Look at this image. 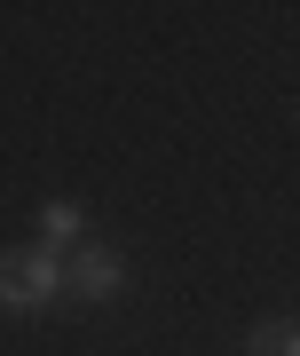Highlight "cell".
<instances>
[{"label":"cell","mask_w":300,"mask_h":356,"mask_svg":"<svg viewBox=\"0 0 300 356\" xmlns=\"http://www.w3.org/2000/svg\"><path fill=\"white\" fill-rule=\"evenodd\" d=\"M126 277H135V269H126L119 245H72V254H63V293H72V301H119Z\"/></svg>","instance_id":"7a4b0ae2"},{"label":"cell","mask_w":300,"mask_h":356,"mask_svg":"<svg viewBox=\"0 0 300 356\" xmlns=\"http://www.w3.org/2000/svg\"><path fill=\"white\" fill-rule=\"evenodd\" d=\"M48 301H63V254H48V245H8L0 254V309L40 317Z\"/></svg>","instance_id":"6da1fadb"},{"label":"cell","mask_w":300,"mask_h":356,"mask_svg":"<svg viewBox=\"0 0 300 356\" xmlns=\"http://www.w3.org/2000/svg\"><path fill=\"white\" fill-rule=\"evenodd\" d=\"M245 356H300V332H292V317L253 325V332H245Z\"/></svg>","instance_id":"277c9868"},{"label":"cell","mask_w":300,"mask_h":356,"mask_svg":"<svg viewBox=\"0 0 300 356\" xmlns=\"http://www.w3.org/2000/svg\"><path fill=\"white\" fill-rule=\"evenodd\" d=\"M40 245H48V254L88 245V206H79V198H48V206H40Z\"/></svg>","instance_id":"3957f363"}]
</instances>
